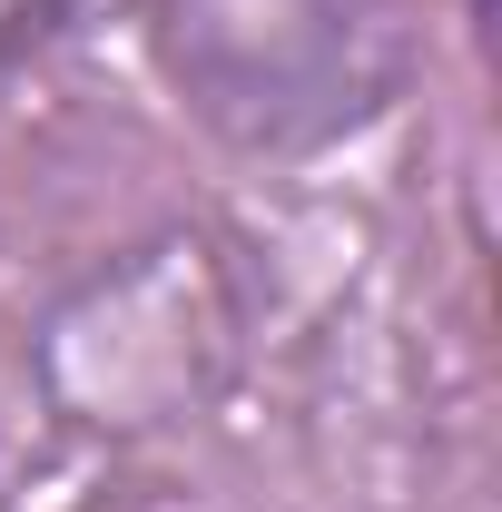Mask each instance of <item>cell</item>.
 <instances>
[{
  "mask_svg": "<svg viewBox=\"0 0 502 512\" xmlns=\"http://www.w3.org/2000/svg\"><path fill=\"white\" fill-rule=\"evenodd\" d=\"M148 40L227 148H315L404 89L394 0H148Z\"/></svg>",
  "mask_w": 502,
  "mask_h": 512,
  "instance_id": "cell-1",
  "label": "cell"
},
{
  "mask_svg": "<svg viewBox=\"0 0 502 512\" xmlns=\"http://www.w3.org/2000/svg\"><path fill=\"white\" fill-rule=\"evenodd\" d=\"M237 345L227 276L197 237L128 247L109 276H89L40 335V375L79 424H168L197 404Z\"/></svg>",
  "mask_w": 502,
  "mask_h": 512,
  "instance_id": "cell-2",
  "label": "cell"
},
{
  "mask_svg": "<svg viewBox=\"0 0 502 512\" xmlns=\"http://www.w3.org/2000/svg\"><path fill=\"white\" fill-rule=\"evenodd\" d=\"M60 10H69V0H0V60H20L30 40H50Z\"/></svg>",
  "mask_w": 502,
  "mask_h": 512,
  "instance_id": "cell-3",
  "label": "cell"
}]
</instances>
